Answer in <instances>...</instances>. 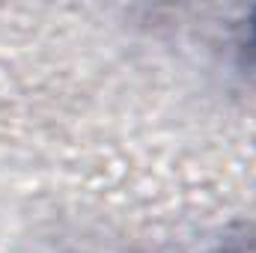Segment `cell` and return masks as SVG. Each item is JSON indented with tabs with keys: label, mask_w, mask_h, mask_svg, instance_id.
I'll return each instance as SVG.
<instances>
[{
	"label": "cell",
	"mask_w": 256,
	"mask_h": 253,
	"mask_svg": "<svg viewBox=\"0 0 256 253\" xmlns=\"http://www.w3.org/2000/svg\"><path fill=\"white\" fill-rule=\"evenodd\" d=\"M236 60L238 72L244 78L256 80V6L248 12L242 30H238V42H236Z\"/></svg>",
	"instance_id": "6da1fadb"
}]
</instances>
